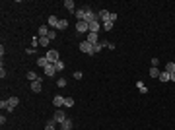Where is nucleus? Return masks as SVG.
<instances>
[{
  "label": "nucleus",
  "instance_id": "1",
  "mask_svg": "<svg viewBox=\"0 0 175 130\" xmlns=\"http://www.w3.org/2000/svg\"><path fill=\"white\" fill-rule=\"evenodd\" d=\"M80 51L92 56V55H95V45H92V43H88L86 39H84V41L80 43Z\"/></svg>",
  "mask_w": 175,
  "mask_h": 130
},
{
  "label": "nucleus",
  "instance_id": "2",
  "mask_svg": "<svg viewBox=\"0 0 175 130\" xmlns=\"http://www.w3.org/2000/svg\"><path fill=\"white\" fill-rule=\"evenodd\" d=\"M86 18H84V22H88V23H95V22H99V14H95V12H92V8L90 6H86Z\"/></svg>",
  "mask_w": 175,
  "mask_h": 130
},
{
  "label": "nucleus",
  "instance_id": "3",
  "mask_svg": "<svg viewBox=\"0 0 175 130\" xmlns=\"http://www.w3.org/2000/svg\"><path fill=\"white\" fill-rule=\"evenodd\" d=\"M64 121H66V113L62 109H56L55 115H53V122H59L60 124V122H64Z\"/></svg>",
  "mask_w": 175,
  "mask_h": 130
},
{
  "label": "nucleus",
  "instance_id": "4",
  "mask_svg": "<svg viewBox=\"0 0 175 130\" xmlns=\"http://www.w3.org/2000/svg\"><path fill=\"white\" fill-rule=\"evenodd\" d=\"M47 58H49V62H53V64H56V62L60 60V56H59V51H55V49H51V51H47Z\"/></svg>",
  "mask_w": 175,
  "mask_h": 130
},
{
  "label": "nucleus",
  "instance_id": "5",
  "mask_svg": "<svg viewBox=\"0 0 175 130\" xmlns=\"http://www.w3.org/2000/svg\"><path fill=\"white\" fill-rule=\"evenodd\" d=\"M76 31H78V33H90V25H88V22H84V19L76 22Z\"/></svg>",
  "mask_w": 175,
  "mask_h": 130
},
{
  "label": "nucleus",
  "instance_id": "6",
  "mask_svg": "<svg viewBox=\"0 0 175 130\" xmlns=\"http://www.w3.org/2000/svg\"><path fill=\"white\" fill-rule=\"evenodd\" d=\"M86 41L88 43H92V45H99V33H88L86 35Z\"/></svg>",
  "mask_w": 175,
  "mask_h": 130
},
{
  "label": "nucleus",
  "instance_id": "7",
  "mask_svg": "<svg viewBox=\"0 0 175 130\" xmlns=\"http://www.w3.org/2000/svg\"><path fill=\"white\" fill-rule=\"evenodd\" d=\"M64 95H55V97H53V105H55L56 109H62L64 107Z\"/></svg>",
  "mask_w": 175,
  "mask_h": 130
},
{
  "label": "nucleus",
  "instance_id": "8",
  "mask_svg": "<svg viewBox=\"0 0 175 130\" xmlns=\"http://www.w3.org/2000/svg\"><path fill=\"white\" fill-rule=\"evenodd\" d=\"M55 74H56V68H55V64H53V62H49V64L45 66V76H47V78H53Z\"/></svg>",
  "mask_w": 175,
  "mask_h": 130
},
{
  "label": "nucleus",
  "instance_id": "9",
  "mask_svg": "<svg viewBox=\"0 0 175 130\" xmlns=\"http://www.w3.org/2000/svg\"><path fill=\"white\" fill-rule=\"evenodd\" d=\"M20 99L18 97H8V107H6V111H14L16 107H18Z\"/></svg>",
  "mask_w": 175,
  "mask_h": 130
},
{
  "label": "nucleus",
  "instance_id": "10",
  "mask_svg": "<svg viewBox=\"0 0 175 130\" xmlns=\"http://www.w3.org/2000/svg\"><path fill=\"white\" fill-rule=\"evenodd\" d=\"M47 25H49L51 29H56V27H59V18H56V16H49V19H47Z\"/></svg>",
  "mask_w": 175,
  "mask_h": 130
},
{
  "label": "nucleus",
  "instance_id": "11",
  "mask_svg": "<svg viewBox=\"0 0 175 130\" xmlns=\"http://www.w3.org/2000/svg\"><path fill=\"white\" fill-rule=\"evenodd\" d=\"M29 88H31V91L33 93H39L43 89V85H41V78L37 80V82H31V84H29Z\"/></svg>",
  "mask_w": 175,
  "mask_h": 130
},
{
  "label": "nucleus",
  "instance_id": "12",
  "mask_svg": "<svg viewBox=\"0 0 175 130\" xmlns=\"http://www.w3.org/2000/svg\"><path fill=\"white\" fill-rule=\"evenodd\" d=\"M99 19H101V22H111V12L101 10V12H99Z\"/></svg>",
  "mask_w": 175,
  "mask_h": 130
},
{
  "label": "nucleus",
  "instance_id": "13",
  "mask_svg": "<svg viewBox=\"0 0 175 130\" xmlns=\"http://www.w3.org/2000/svg\"><path fill=\"white\" fill-rule=\"evenodd\" d=\"M72 126H74V122L70 121V119H66L64 122H60V128L62 130H72Z\"/></svg>",
  "mask_w": 175,
  "mask_h": 130
},
{
  "label": "nucleus",
  "instance_id": "14",
  "mask_svg": "<svg viewBox=\"0 0 175 130\" xmlns=\"http://www.w3.org/2000/svg\"><path fill=\"white\" fill-rule=\"evenodd\" d=\"M160 74H161V70L158 68V66H152V68H150V78H160Z\"/></svg>",
  "mask_w": 175,
  "mask_h": 130
},
{
  "label": "nucleus",
  "instance_id": "15",
  "mask_svg": "<svg viewBox=\"0 0 175 130\" xmlns=\"http://www.w3.org/2000/svg\"><path fill=\"white\" fill-rule=\"evenodd\" d=\"M86 12H88L86 8H82V10H76V12H74V16H76V19L80 22V19H84V18H86Z\"/></svg>",
  "mask_w": 175,
  "mask_h": 130
},
{
  "label": "nucleus",
  "instance_id": "16",
  "mask_svg": "<svg viewBox=\"0 0 175 130\" xmlns=\"http://www.w3.org/2000/svg\"><path fill=\"white\" fill-rule=\"evenodd\" d=\"M47 64H49V58H47V56H41V58H37V66H39V68H45Z\"/></svg>",
  "mask_w": 175,
  "mask_h": 130
},
{
  "label": "nucleus",
  "instance_id": "17",
  "mask_svg": "<svg viewBox=\"0 0 175 130\" xmlns=\"http://www.w3.org/2000/svg\"><path fill=\"white\" fill-rule=\"evenodd\" d=\"M88 25H90V31H92V33H99V29H101L99 22H95V23H88Z\"/></svg>",
  "mask_w": 175,
  "mask_h": 130
},
{
  "label": "nucleus",
  "instance_id": "18",
  "mask_svg": "<svg viewBox=\"0 0 175 130\" xmlns=\"http://www.w3.org/2000/svg\"><path fill=\"white\" fill-rule=\"evenodd\" d=\"M37 33H39V37H47L49 35V25H41Z\"/></svg>",
  "mask_w": 175,
  "mask_h": 130
},
{
  "label": "nucleus",
  "instance_id": "19",
  "mask_svg": "<svg viewBox=\"0 0 175 130\" xmlns=\"http://www.w3.org/2000/svg\"><path fill=\"white\" fill-rule=\"evenodd\" d=\"M160 80H161V82H171V74H169V72H166V70H161Z\"/></svg>",
  "mask_w": 175,
  "mask_h": 130
},
{
  "label": "nucleus",
  "instance_id": "20",
  "mask_svg": "<svg viewBox=\"0 0 175 130\" xmlns=\"http://www.w3.org/2000/svg\"><path fill=\"white\" fill-rule=\"evenodd\" d=\"M66 27H68V22H66V19H59V27H56V31H64Z\"/></svg>",
  "mask_w": 175,
  "mask_h": 130
},
{
  "label": "nucleus",
  "instance_id": "21",
  "mask_svg": "<svg viewBox=\"0 0 175 130\" xmlns=\"http://www.w3.org/2000/svg\"><path fill=\"white\" fill-rule=\"evenodd\" d=\"M25 76H27V80H29V82H37V80H39V76H37L35 72H33V70H29V72H27Z\"/></svg>",
  "mask_w": 175,
  "mask_h": 130
},
{
  "label": "nucleus",
  "instance_id": "22",
  "mask_svg": "<svg viewBox=\"0 0 175 130\" xmlns=\"http://www.w3.org/2000/svg\"><path fill=\"white\" fill-rule=\"evenodd\" d=\"M64 8L70 10V12H76V10H74V0H64Z\"/></svg>",
  "mask_w": 175,
  "mask_h": 130
},
{
  "label": "nucleus",
  "instance_id": "23",
  "mask_svg": "<svg viewBox=\"0 0 175 130\" xmlns=\"http://www.w3.org/2000/svg\"><path fill=\"white\" fill-rule=\"evenodd\" d=\"M49 43H51L49 37H39V47H49Z\"/></svg>",
  "mask_w": 175,
  "mask_h": 130
},
{
  "label": "nucleus",
  "instance_id": "24",
  "mask_svg": "<svg viewBox=\"0 0 175 130\" xmlns=\"http://www.w3.org/2000/svg\"><path fill=\"white\" fill-rule=\"evenodd\" d=\"M163 70H166V72H169V74H173V72H175V62H167Z\"/></svg>",
  "mask_w": 175,
  "mask_h": 130
},
{
  "label": "nucleus",
  "instance_id": "25",
  "mask_svg": "<svg viewBox=\"0 0 175 130\" xmlns=\"http://www.w3.org/2000/svg\"><path fill=\"white\" fill-rule=\"evenodd\" d=\"M136 88H138L140 93H148V88L144 85V82H136Z\"/></svg>",
  "mask_w": 175,
  "mask_h": 130
},
{
  "label": "nucleus",
  "instance_id": "26",
  "mask_svg": "<svg viewBox=\"0 0 175 130\" xmlns=\"http://www.w3.org/2000/svg\"><path fill=\"white\" fill-rule=\"evenodd\" d=\"M55 68H56V72H62V70L66 68V64H64V62H62V60H59V62H56V64H55Z\"/></svg>",
  "mask_w": 175,
  "mask_h": 130
},
{
  "label": "nucleus",
  "instance_id": "27",
  "mask_svg": "<svg viewBox=\"0 0 175 130\" xmlns=\"http://www.w3.org/2000/svg\"><path fill=\"white\" fill-rule=\"evenodd\" d=\"M64 107H68V109L74 107V99H72V97H66V99H64Z\"/></svg>",
  "mask_w": 175,
  "mask_h": 130
},
{
  "label": "nucleus",
  "instance_id": "28",
  "mask_svg": "<svg viewBox=\"0 0 175 130\" xmlns=\"http://www.w3.org/2000/svg\"><path fill=\"white\" fill-rule=\"evenodd\" d=\"M103 29H105V31H111V29H113V22H103Z\"/></svg>",
  "mask_w": 175,
  "mask_h": 130
},
{
  "label": "nucleus",
  "instance_id": "29",
  "mask_svg": "<svg viewBox=\"0 0 175 130\" xmlns=\"http://www.w3.org/2000/svg\"><path fill=\"white\" fill-rule=\"evenodd\" d=\"M45 130H56V128H55V122H53V121H49V122L45 124Z\"/></svg>",
  "mask_w": 175,
  "mask_h": 130
},
{
  "label": "nucleus",
  "instance_id": "30",
  "mask_svg": "<svg viewBox=\"0 0 175 130\" xmlns=\"http://www.w3.org/2000/svg\"><path fill=\"white\" fill-rule=\"evenodd\" d=\"M47 37L51 39V41H53V39H56V29H51V31H49V35H47Z\"/></svg>",
  "mask_w": 175,
  "mask_h": 130
},
{
  "label": "nucleus",
  "instance_id": "31",
  "mask_svg": "<svg viewBox=\"0 0 175 130\" xmlns=\"http://www.w3.org/2000/svg\"><path fill=\"white\" fill-rule=\"evenodd\" d=\"M56 85H59V88H64V85H66V80H64V78H59Z\"/></svg>",
  "mask_w": 175,
  "mask_h": 130
},
{
  "label": "nucleus",
  "instance_id": "32",
  "mask_svg": "<svg viewBox=\"0 0 175 130\" xmlns=\"http://www.w3.org/2000/svg\"><path fill=\"white\" fill-rule=\"evenodd\" d=\"M0 78H6V68H4V64L0 66Z\"/></svg>",
  "mask_w": 175,
  "mask_h": 130
},
{
  "label": "nucleus",
  "instance_id": "33",
  "mask_svg": "<svg viewBox=\"0 0 175 130\" xmlns=\"http://www.w3.org/2000/svg\"><path fill=\"white\" fill-rule=\"evenodd\" d=\"M25 55H35V49H33V47H27V49H25Z\"/></svg>",
  "mask_w": 175,
  "mask_h": 130
},
{
  "label": "nucleus",
  "instance_id": "34",
  "mask_svg": "<svg viewBox=\"0 0 175 130\" xmlns=\"http://www.w3.org/2000/svg\"><path fill=\"white\" fill-rule=\"evenodd\" d=\"M0 107H2V109L8 107V99H2V101H0Z\"/></svg>",
  "mask_w": 175,
  "mask_h": 130
},
{
  "label": "nucleus",
  "instance_id": "35",
  "mask_svg": "<svg viewBox=\"0 0 175 130\" xmlns=\"http://www.w3.org/2000/svg\"><path fill=\"white\" fill-rule=\"evenodd\" d=\"M82 72H74V80H82Z\"/></svg>",
  "mask_w": 175,
  "mask_h": 130
},
{
  "label": "nucleus",
  "instance_id": "36",
  "mask_svg": "<svg viewBox=\"0 0 175 130\" xmlns=\"http://www.w3.org/2000/svg\"><path fill=\"white\" fill-rule=\"evenodd\" d=\"M158 64H160V60H158L156 56H154V58H152V66H158Z\"/></svg>",
  "mask_w": 175,
  "mask_h": 130
},
{
  "label": "nucleus",
  "instance_id": "37",
  "mask_svg": "<svg viewBox=\"0 0 175 130\" xmlns=\"http://www.w3.org/2000/svg\"><path fill=\"white\" fill-rule=\"evenodd\" d=\"M171 82H173V84H175V72H173V74H171Z\"/></svg>",
  "mask_w": 175,
  "mask_h": 130
}]
</instances>
